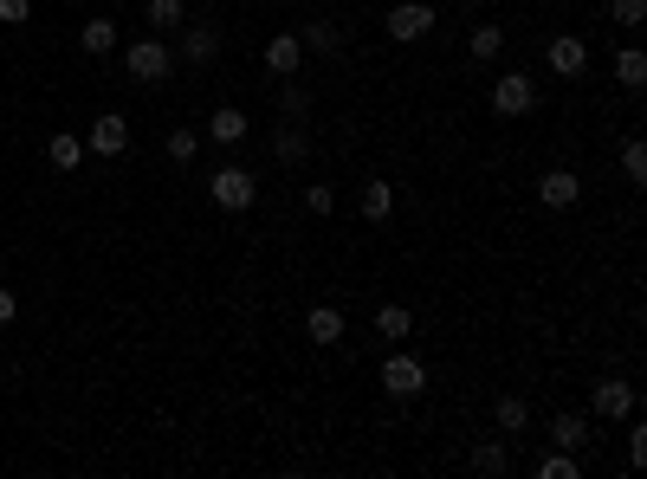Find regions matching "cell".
Instances as JSON below:
<instances>
[{
    "instance_id": "obj_24",
    "label": "cell",
    "mask_w": 647,
    "mask_h": 479,
    "mask_svg": "<svg viewBox=\"0 0 647 479\" xmlns=\"http://www.w3.org/2000/svg\"><path fill=\"white\" fill-rule=\"evenodd\" d=\"M622 175H628V182H647V143H641V136H628V143H622Z\"/></svg>"
},
{
    "instance_id": "obj_16",
    "label": "cell",
    "mask_w": 647,
    "mask_h": 479,
    "mask_svg": "<svg viewBox=\"0 0 647 479\" xmlns=\"http://www.w3.org/2000/svg\"><path fill=\"white\" fill-rule=\"evenodd\" d=\"M298 52H305V46H298V33H279V39L266 46V72L292 78V72H298Z\"/></svg>"
},
{
    "instance_id": "obj_26",
    "label": "cell",
    "mask_w": 647,
    "mask_h": 479,
    "mask_svg": "<svg viewBox=\"0 0 647 479\" xmlns=\"http://www.w3.org/2000/svg\"><path fill=\"white\" fill-rule=\"evenodd\" d=\"M305 46H311V52H337V46H343V33H337L330 20H311V26H305Z\"/></svg>"
},
{
    "instance_id": "obj_18",
    "label": "cell",
    "mask_w": 647,
    "mask_h": 479,
    "mask_svg": "<svg viewBox=\"0 0 647 479\" xmlns=\"http://www.w3.org/2000/svg\"><path fill=\"white\" fill-rule=\"evenodd\" d=\"M356 208H363V221H389V208H395V188H389V182H369L363 195H356Z\"/></svg>"
},
{
    "instance_id": "obj_29",
    "label": "cell",
    "mask_w": 647,
    "mask_h": 479,
    "mask_svg": "<svg viewBox=\"0 0 647 479\" xmlns=\"http://www.w3.org/2000/svg\"><path fill=\"white\" fill-rule=\"evenodd\" d=\"M195 149H201L195 130H169V156H175V162H195Z\"/></svg>"
},
{
    "instance_id": "obj_3",
    "label": "cell",
    "mask_w": 647,
    "mask_h": 479,
    "mask_svg": "<svg viewBox=\"0 0 647 479\" xmlns=\"http://www.w3.org/2000/svg\"><path fill=\"white\" fill-rule=\"evenodd\" d=\"M169 46H162V39H136L130 52H123V72L136 78V85H162V78H169Z\"/></svg>"
},
{
    "instance_id": "obj_31",
    "label": "cell",
    "mask_w": 647,
    "mask_h": 479,
    "mask_svg": "<svg viewBox=\"0 0 647 479\" xmlns=\"http://www.w3.org/2000/svg\"><path fill=\"white\" fill-rule=\"evenodd\" d=\"M33 13V0H0V26H20Z\"/></svg>"
},
{
    "instance_id": "obj_14",
    "label": "cell",
    "mask_w": 647,
    "mask_h": 479,
    "mask_svg": "<svg viewBox=\"0 0 647 479\" xmlns=\"http://www.w3.org/2000/svg\"><path fill=\"white\" fill-rule=\"evenodd\" d=\"M376 331L389 337V344H408V337H415V311H408V305H382L376 311Z\"/></svg>"
},
{
    "instance_id": "obj_25",
    "label": "cell",
    "mask_w": 647,
    "mask_h": 479,
    "mask_svg": "<svg viewBox=\"0 0 647 479\" xmlns=\"http://www.w3.org/2000/svg\"><path fill=\"white\" fill-rule=\"evenodd\" d=\"M505 467H512L505 441H486V447H473V473H505Z\"/></svg>"
},
{
    "instance_id": "obj_33",
    "label": "cell",
    "mask_w": 647,
    "mask_h": 479,
    "mask_svg": "<svg viewBox=\"0 0 647 479\" xmlns=\"http://www.w3.org/2000/svg\"><path fill=\"white\" fill-rule=\"evenodd\" d=\"M13 318H20V298H13L7 285H0V324H13Z\"/></svg>"
},
{
    "instance_id": "obj_11",
    "label": "cell",
    "mask_w": 647,
    "mask_h": 479,
    "mask_svg": "<svg viewBox=\"0 0 647 479\" xmlns=\"http://www.w3.org/2000/svg\"><path fill=\"white\" fill-rule=\"evenodd\" d=\"M208 136H214V143H246V111H240V104H220V111L208 117Z\"/></svg>"
},
{
    "instance_id": "obj_32",
    "label": "cell",
    "mask_w": 647,
    "mask_h": 479,
    "mask_svg": "<svg viewBox=\"0 0 647 479\" xmlns=\"http://www.w3.org/2000/svg\"><path fill=\"white\" fill-rule=\"evenodd\" d=\"M628 460H635V467L647 460V428H641V421H635V428H628Z\"/></svg>"
},
{
    "instance_id": "obj_5",
    "label": "cell",
    "mask_w": 647,
    "mask_h": 479,
    "mask_svg": "<svg viewBox=\"0 0 647 479\" xmlns=\"http://www.w3.org/2000/svg\"><path fill=\"white\" fill-rule=\"evenodd\" d=\"M382 389H389L395 402H415V395L428 389V369H421L415 357H402V350H395V357L382 363Z\"/></svg>"
},
{
    "instance_id": "obj_15",
    "label": "cell",
    "mask_w": 647,
    "mask_h": 479,
    "mask_svg": "<svg viewBox=\"0 0 647 479\" xmlns=\"http://www.w3.org/2000/svg\"><path fill=\"white\" fill-rule=\"evenodd\" d=\"M78 46H85L91 59H110V52H117V20H85V33H78Z\"/></svg>"
},
{
    "instance_id": "obj_23",
    "label": "cell",
    "mask_w": 647,
    "mask_h": 479,
    "mask_svg": "<svg viewBox=\"0 0 647 479\" xmlns=\"http://www.w3.org/2000/svg\"><path fill=\"white\" fill-rule=\"evenodd\" d=\"M550 434H557V447H570V454H576V447L589 441V421L583 415H557V421H550Z\"/></svg>"
},
{
    "instance_id": "obj_13",
    "label": "cell",
    "mask_w": 647,
    "mask_h": 479,
    "mask_svg": "<svg viewBox=\"0 0 647 479\" xmlns=\"http://www.w3.org/2000/svg\"><path fill=\"white\" fill-rule=\"evenodd\" d=\"M272 156H279V162H305V156H311L305 123H279V136H272Z\"/></svg>"
},
{
    "instance_id": "obj_6",
    "label": "cell",
    "mask_w": 647,
    "mask_h": 479,
    "mask_svg": "<svg viewBox=\"0 0 647 479\" xmlns=\"http://www.w3.org/2000/svg\"><path fill=\"white\" fill-rule=\"evenodd\" d=\"M538 201L544 208H576V201H583V175H570V169L538 175Z\"/></svg>"
},
{
    "instance_id": "obj_28",
    "label": "cell",
    "mask_w": 647,
    "mask_h": 479,
    "mask_svg": "<svg viewBox=\"0 0 647 479\" xmlns=\"http://www.w3.org/2000/svg\"><path fill=\"white\" fill-rule=\"evenodd\" d=\"M182 20H188L182 0H149V26H182Z\"/></svg>"
},
{
    "instance_id": "obj_8",
    "label": "cell",
    "mask_w": 647,
    "mask_h": 479,
    "mask_svg": "<svg viewBox=\"0 0 647 479\" xmlns=\"http://www.w3.org/2000/svg\"><path fill=\"white\" fill-rule=\"evenodd\" d=\"M583 65H589V46L576 33H557V39H550V72H557V78H583Z\"/></svg>"
},
{
    "instance_id": "obj_27",
    "label": "cell",
    "mask_w": 647,
    "mask_h": 479,
    "mask_svg": "<svg viewBox=\"0 0 647 479\" xmlns=\"http://www.w3.org/2000/svg\"><path fill=\"white\" fill-rule=\"evenodd\" d=\"M609 20H615V26H628V33H635V26L647 20V0H609Z\"/></svg>"
},
{
    "instance_id": "obj_22",
    "label": "cell",
    "mask_w": 647,
    "mask_h": 479,
    "mask_svg": "<svg viewBox=\"0 0 647 479\" xmlns=\"http://www.w3.org/2000/svg\"><path fill=\"white\" fill-rule=\"evenodd\" d=\"M538 479H583V467H576L570 447H557V454H544V460H538Z\"/></svg>"
},
{
    "instance_id": "obj_4",
    "label": "cell",
    "mask_w": 647,
    "mask_h": 479,
    "mask_svg": "<svg viewBox=\"0 0 647 479\" xmlns=\"http://www.w3.org/2000/svg\"><path fill=\"white\" fill-rule=\"evenodd\" d=\"M382 26H389V39H402V46H408V39H428L434 33V7H428V0H395Z\"/></svg>"
},
{
    "instance_id": "obj_21",
    "label": "cell",
    "mask_w": 647,
    "mask_h": 479,
    "mask_svg": "<svg viewBox=\"0 0 647 479\" xmlns=\"http://www.w3.org/2000/svg\"><path fill=\"white\" fill-rule=\"evenodd\" d=\"M466 46H473V59H499V52H505V26H473V39H466Z\"/></svg>"
},
{
    "instance_id": "obj_30",
    "label": "cell",
    "mask_w": 647,
    "mask_h": 479,
    "mask_svg": "<svg viewBox=\"0 0 647 479\" xmlns=\"http://www.w3.org/2000/svg\"><path fill=\"white\" fill-rule=\"evenodd\" d=\"M305 208H311V214H318V221H324V214L337 208V195H330V188L318 182V188H305Z\"/></svg>"
},
{
    "instance_id": "obj_20",
    "label": "cell",
    "mask_w": 647,
    "mask_h": 479,
    "mask_svg": "<svg viewBox=\"0 0 647 479\" xmlns=\"http://www.w3.org/2000/svg\"><path fill=\"white\" fill-rule=\"evenodd\" d=\"M46 162H52V169H78V162H85V143H78V136H52Z\"/></svg>"
},
{
    "instance_id": "obj_17",
    "label": "cell",
    "mask_w": 647,
    "mask_h": 479,
    "mask_svg": "<svg viewBox=\"0 0 647 479\" xmlns=\"http://www.w3.org/2000/svg\"><path fill=\"white\" fill-rule=\"evenodd\" d=\"M615 78H622L628 91H641L647 85V52L641 46H622V52H615Z\"/></svg>"
},
{
    "instance_id": "obj_12",
    "label": "cell",
    "mask_w": 647,
    "mask_h": 479,
    "mask_svg": "<svg viewBox=\"0 0 647 479\" xmlns=\"http://www.w3.org/2000/svg\"><path fill=\"white\" fill-rule=\"evenodd\" d=\"M188 65H214L220 59V26H208V20H201V26H188Z\"/></svg>"
},
{
    "instance_id": "obj_10",
    "label": "cell",
    "mask_w": 647,
    "mask_h": 479,
    "mask_svg": "<svg viewBox=\"0 0 647 479\" xmlns=\"http://www.w3.org/2000/svg\"><path fill=\"white\" fill-rule=\"evenodd\" d=\"M343 331H350V324H343L337 305H311V318H305V337H311V344H337Z\"/></svg>"
},
{
    "instance_id": "obj_2",
    "label": "cell",
    "mask_w": 647,
    "mask_h": 479,
    "mask_svg": "<svg viewBox=\"0 0 647 479\" xmlns=\"http://www.w3.org/2000/svg\"><path fill=\"white\" fill-rule=\"evenodd\" d=\"M214 201H220V208H227V214H246V208H253V201H259V182H253V175H246L240 169V162H227V169H214Z\"/></svg>"
},
{
    "instance_id": "obj_9",
    "label": "cell",
    "mask_w": 647,
    "mask_h": 479,
    "mask_svg": "<svg viewBox=\"0 0 647 479\" xmlns=\"http://www.w3.org/2000/svg\"><path fill=\"white\" fill-rule=\"evenodd\" d=\"M123 149H130V123H123L117 111L91 123V156H123Z\"/></svg>"
},
{
    "instance_id": "obj_1",
    "label": "cell",
    "mask_w": 647,
    "mask_h": 479,
    "mask_svg": "<svg viewBox=\"0 0 647 479\" xmlns=\"http://www.w3.org/2000/svg\"><path fill=\"white\" fill-rule=\"evenodd\" d=\"M492 111L499 117H531L538 111V85H531V72H499V85H492Z\"/></svg>"
},
{
    "instance_id": "obj_7",
    "label": "cell",
    "mask_w": 647,
    "mask_h": 479,
    "mask_svg": "<svg viewBox=\"0 0 647 479\" xmlns=\"http://www.w3.org/2000/svg\"><path fill=\"white\" fill-rule=\"evenodd\" d=\"M589 408H596L602 421H628L635 415V382H596V402Z\"/></svg>"
},
{
    "instance_id": "obj_19",
    "label": "cell",
    "mask_w": 647,
    "mask_h": 479,
    "mask_svg": "<svg viewBox=\"0 0 647 479\" xmlns=\"http://www.w3.org/2000/svg\"><path fill=\"white\" fill-rule=\"evenodd\" d=\"M492 421H499V434H525V421H531L525 395H499V408H492Z\"/></svg>"
}]
</instances>
